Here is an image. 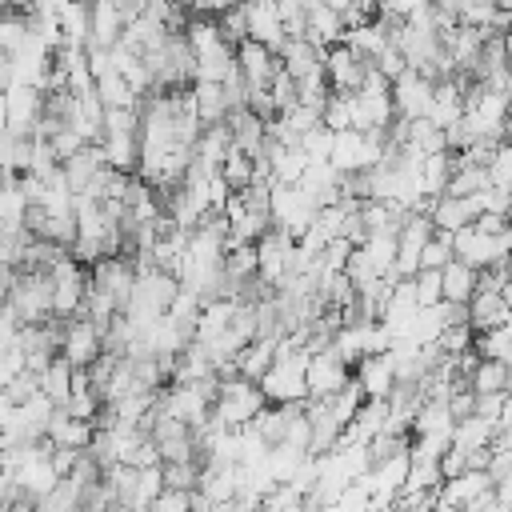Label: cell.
<instances>
[{
	"label": "cell",
	"mask_w": 512,
	"mask_h": 512,
	"mask_svg": "<svg viewBox=\"0 0 512 512\" xmlns=\"http://www.w3.org/2000/svg\"><path fill=\"white\" fill-rule=\"evenodd\" d=\"M308 348H292V344H276V360H272V368L256 380L260 388H264V396H268V404H300V400H308Z\"/></svg>",
	"instance_id": "1"
},
{
	"label": "cell",
	"mask_w": 512,
	"mask_h": 512,
	"mask_svg": "<svg viewBox=\"0 0 512 512\" xmlns=\"http://www.w3.org/2000/svg\"><path fill=\"white\" fill-rule=\"evenodd\" d=\"M260 408H268V396H264V388H260L256 380H248V376H228V380H220V396H216V404H212V416H216L224 428H244V424H252Z\"/></svg>",
	"instance_id": "2"
},
{
	"label": "cell",
	"mask_w": 512,
	"mask_h": 512,
	"mask_svg": "<svg viewBox=\"0 0 512 512\" xmlns=\"http://www.w3.org/2000/svg\"><path fill=\"white\" fill-rule=\"evenodd\" d=\"M8 304L16 308L20 324H44L52 316V272L48 268H28L16 272Z\"/></svg>",
	"instance_id": "3"
},
{
	"label": "cell",
	"mask_w": 512,
	"mask_h": 512,
	"mask_svg": "<svg viewBox=\"0 0 512 512\" xmlns=\"http://www.w3.org/2000/svg\"><path fill=\"white\" fill-rule=\"evenodd\" d=\"M316 220V200L300 184H272V224L288 236H304Z\"/></svg>",
	"instance_id": "4"
},
{
	"label": "cell",
	"mask_w": 512,
	"mask_h": 512,
	"mask_svg": "<svg viewBox=\"0 0 512 512\" xmlns=\"http://www.w3.org/2000/svg\"><path fill=\"white\" fill-rule=\"evenodd\" d=\"M304 376H308V400H324V396L340 392L352 380V364L340 360L332 352V344H328V348H320V352L308 356V372Z\"/></svg>",
	"instance_id": "5"
},
{
	"label": "cell",
	"mask_w": 512,
	"mask_h": 512,
	"mask_svg": "<svg viewBox=\"0 0 512 512\" xmlns=\"http://www.w3.org/2000/svg\"><path fill=\"white\" fill-rule=\"evenodd\" d=\"M60 352L68 356L72 368H88V364H96V360L104 356V332H100V324L88 320V316H68L64 348H60Z\"/></svg>",
	"instance_id": "6"
},
{
	"label": "cell",
	"mask_w": 512,
	"mask_h": 512,
	"mask_svg": "<svg viewBox=\"0 0 512 512\" xmlns=\"http://www.w3.org/2000/svg\"><path fill=\"white\" fill-rule=\"evenodd\" d=\"M432 92H436V80L408 68L404 76L392 80V104H396V116L400 120H420L428 116V104H432Z\"/></svg>",
	"instance_id": "7"
},
{
	"label": "cell",
	"mask_w": 512,
	"mask_h": 512,
	"mask_svg": "<svg viewBox=\"0 0 512 512\" xmlns=\"http://www.w3.org/2000/svg\"><path fill=\"white\" fill-rule=\"evenodd\" d=\"M236 72L248 88H272V80L280 72V56L256 40H244V44H236Z\"/></svg>",
	"instance_id": "8"
},
{
	"label": "cell",
	"mask_w": 512,
	"mask_h": 512,
	"mask_svg": "<svg viewBox=\"0 0 512 512\" xmlns=\"http://www.w3.org/2000/svg\"><path fill=\"white\" fill-rule=\"evenodd\" d=\"M4 112H8V132L16 136H32L36 120L44 116V92L32 84H16L4 92Z\"/></svg>",
	"instance_id": "9"
},
{
	"label": "cell",
	"mask_w": 512,
	"mask_h": 512,
	"mask_svg": "<svg viewBox=\"0 0 512 512\" xmlns=\"http://www.w3.org/2000/svg\"><path fill=\"white\" fill-rule=\"evenodd\" d=\"M324 72H328L332 92H360L364 72H368V60L356 56L348 44H332L328 56H324Z\"/></svg>",
	"instance_id": "10"
},
{
	"label": "cell",
	"mask_w": 512,
	"mask_h": 512,
	"mask_svg": "<svg viewBox=\"0 0 512 512\" xmlns=\"http://www.w3.org/2000/svg\"><path fill=\"white\" fill-rule=\"evenodd\" d=\"M244 8H248V40H256V44L280 52L284 40H288V28H284V20H280L276 0H252V4H244Z\"/></svg>",
	"instance_id": "11"
},
{
	"label": "cell",
	"mask_w": 512,
	"mask_h": 512,
	"mask_svg": "<svg viewBox=\"0 0 512 512\" xmlns=\"http://www.w3.org/2000/svg\"><path fill=\"white\" fill-rule=\"evenodd\" d=\"M276 56H280V68H284L292 80H300V76L324 72V56H328V48H324V44H312L308 36H288L284 48H280Z\"/></svg>",
	"instance_id": "12"
},
{
	"label": "cell",
	"mask_w": 512,
	"mask_h": 512,
	"mask_svg": "<svg viewBox=\"0 0 512 512\" xmlns=\"http://www.w3.org/2000/svg\"><path fill=\"white\" fill-rule=\"evenodd\" d=\"M480 212L484 208H480V192H476V196H436L428 216H432L436 232H460V228L476 224Z\"/></svg>",
	"instance_id": "13"
},
{
	"label": "cell",
	"mask_w": 512,
	"mask_h": 512,
	"mask_svg": "<svg viewBox=\"0 0 512 512\" xmlns=\"http://www.w3.org/2000/svg\"><path fill=\"white\" fill-rule=\"evenodd\" d=\"M352 376L360 380V388H364V396H376V400H388V392H392V384H396V360H392V352H372V356H364V360H356V368H352Z\"/></svg>",
	"instance_id": "14"
},
{
	"label": "cell",
	"mask_w": 512,
	"mask_h": 512,
	"mask_svg": "<svg viewBox=\"0 0 512 512\" xmlns=\"http://www.w3.org/2000/svg\"><path fill=\"white\" fill-rule=\"evenodd\" d=\"M124 28H128V16H124L120 0H92V36L84 48H112V44H120Z\"/></svg>",
	"instance_id": "15"
},
{
	"label": "cell",
	"mask_w": 512,
	"mask_h": 512,
	"mask_svg": "<svg viewBox=\"0 0 512 512\" xmlns=\"http://www.w3.org/2000/svg\"><path fill=\"white\" fill-rule=\"evenodd\" d=\"M228 152H232V128H228V120L204 124L200 128V140L192 148V164H200L204 172H220V164H224Z\"/></svg>",
	"instance_id": "16"
},
{
	"label": "cell",
	"mask_w": 512,
	"mask_h": 512,
	"mask_svg": "<svg viewBox=\"0 0 512 512\" xmlns=\"http://www.w3.org/2000/svg\"><path fill=\"white\" fill-rule=\"evenodd\" d=\"M228 128H232V148H240L244 156H260V148H264V140H268V124L244 104V108H232L228 112Z\"/></svg>",
	"instance_id": "17"
},
{
	"label": "cell",
	"mask_w": 512,
	"mask_h": 512,
	"mask_svg": "<svg viewBox=\"0 0 512 512\" xmlns=\"http://www.w3.org/2000/svg\"><path fill=\"white\" fill-rule=\"evenodd\" d=\"M512 320V308L504 304V292H492V288H476L472 300H468V324L476 332H492L500 324Z\"/></svg>",
	"instance_id": "18"
},
{
	"label": "cell",
	"mask_w": 512,
	"mask_h": 512,
	"mask_svg": "<svg viewBox=\"0 0 512 512\" xmlns=\"http://www.w3.org/2000/svg\"><path fill=\"white\" fill-rule=\"evenodd\" d=\"M464 116V84L460 80H436L432 104H428V120L436 128H452Z\"/></svg>",
	"instance_id": "19"
},
{
	"label": "cell",
	"mask_w": 512,
	"mask_h": 512,
	"mask_svg": "<svg viewBox=\"0 0 512 512\" xmlns=\"http://www.w3.org/2000/svg\"><path fill=\"white\" fill-rule=\"evenodd\" d=\"M308 420H312V444H308L312 456H324L344 440V424L328 412L324 400H308Z\"/></svg>",
	"instance_id": "20"
},
{
	"label": "cell",
	"mask_w": 512,
	"mask_h": 512,
	"mask_svg": "<svg viewBox=\"0 0 512 512\" xmlns=\"http://www.w3.org/2000/svg\"><path fill=\"white\" fill-rule=\"evenodd\" d=\"M44 436H48L52 444H64V448H80V452H84V448L92 444V436H96V424H92V420H76V416H68L64 408H56Z\"/></svg>",
	"instance_id": "21"
},
{
	"label": "cell",
	"mask_w": 512,
	"mask_h": 512,
	"mask_svg": "<svg viewBox=\"0 0 512 512\" xmlns=\"http://www.w3.org/2000/svg\"><path fill=\"white\" fill-rule=\"evenodd\" d=\"M308 40H312V44H324V48L340 44V40H344V16H340L332 4L312 0V4H308Z\"/></svg>",
	"instance_id": "22"
},
{
	"label": "cell",
	"mask_w": 512,
	"mask_h": 512,
	"mask_svg": "<svg viewBox=\"0 0 512 512\" xmlns=\"http://www.w3.org/2000/svg\"><path fill=\"white\" fill-rule=\"evenodd\" d=\"M100 148H104L108 168L136 172V164H140V132H104Z\"/></svg>",
	"instance_id": "23"
},
{
	"label": "cell",
	"mask_w": 512,
	"mask_h": 512,
	"mask_svg": "<svg viewBox=\"0 0 512 512\" xmlns=\"http://www.w3.org/2000/svg\"><path fill=\"white\" fill-rule=\"evenodd\" d=\"M192 96H196V116H200L204 124L228 120L232 104H228V92H224L220 80H196V84H192Z\"/></svg>",
	"instance_id": "24"
},
{
	"label": "cell",
	"mask_w": 512,
	"mask_h": 512,
	"mask_svg": "<svg viewBox=\"0 0 512 512\" xmlns=\"http://www.w3.org/2000/svg\"><path fill=\"white\" fill-rule=\"evenodd\" d=\"M452 176H448V188H444V196H476V192H484V188H492V172H488V164H464V160H456L452 156Z\"/></svg>",
	"instance_id": "25"
},
{
	"label": "cell",
	"mask_w": 512,
	"mask_h": 512,
	"mask_svg": "<svg viewBox=\"0 0 512 512\" xmlns=\"http://www.w3.org/2000/svg\"><path fill=\"white\" fill-rule=\"evenodd\" d=\"M440 276H444V300H456V304H468L472 292H476V284H480V272L472 264L456 260V256L440 268Z\"/></svg>",
	"instance_id": "26"
},
{
	"label": "cell",
	"mask_w": 512,
	"mask_h": 512,
	"mask_svg": "<svg viewBox=\"0 0 512 512\" xmlns=\"http://www.w3.org/2000/svg\"><path fill=\"white\" fill-rule=\"evenodd\" d=\"M496 424L492 420H484V416H464V420H456V428H452V444L456 448H464V452H480V448H492L496 444Z\"/></svg>",
	"instance_id": "27"
},
{
	"label": "cell",
	"mask_w": 512,
	"mask_h": 512,
	"mask_svg": "<svg viewBox=\"0 0 512 512\" xmlns=\"http://www.w3.org/2000/svg\"><path fill=\"white\" fill-rule=\"evenodd\" d=\"M276 344H280V340H272V336H256L248 348H240V356H236L240 376L260 380V376L272 368V360H276Z\"/></svg>",
	"instance_id": "28"
},
{
	"label": "cell",
	"mask_w": 512,
	"mask_h": 512,
	"mask_svg": "<svg viewBox=\"0 0 512 512\" xmlns=\"http://www.w3.org/2000/svg\"><path fill=\"white\" fill-rule=\"evenodd\" d=\"M404 144H408L412 152H420V156H432V152H448V136H444V128H436L428 116H420V120H408Z\"/></svg>",
	"instance_id": "29"
},
{
	"label": "cell",
	"mask_w": 512,
	"mask_h": 512,
	"mask_svg": "<svg viewBox=\"0 0 512 512\" xmlns=\"http://www.w3.org/2000/svg\"><path fill=\"white\" fill-rule=\"evenodd\" d=\"M508 384H512L508 360H492V356H480V364H476V372L468 380L472 392H512Z\"/></svg>",
	"instance_id": "30"
},
{
	"label": "cell",
	"mask_w": 512,
	"mask_h": 512,
	"mask_svg": "<svg viewBox=\"0 0 512 512\" xmlns=\"http://www.w3.org/2000/svg\"><path fill=\"white\" fill-rule=\"evenodd\" d=\"M72 364H68V356L64 352H56L52 356V364L40 372V392L44 396H52L56 404H68V396H72Z\"/></svg>",
	"instance_id": "31"
},
{
	"label": "cell",
	"mask_w": 512,
	"mask_h": 512,
	"mask_svg": "<svg viewBox=\"0 0 512 512\" xmlns=\"http://www.w3.org/2000/svg\"><path fill=\"white\" fill-rule=\"evenodd\" d=\"M96 96L104 100V108H136V104H140V96H136V88L128 84L124 72L100 76V80H96Z\"/></svg>",
	"instance_id": "32"
},
{
	"label": "cell",
	"mask_w": 512,
	"mask_h": 512,
	"mask_svg": "<svg viewBox=\"0 0 512 512\" xmlns=\"http://www.w3.org/2000/svg\"><path fill=\"white\" fill-rule=\"evenodd\" d=\"M60 28H64V44H88V36H92V4L72 0L60 12Z\"/></svg>",
	"instance_id": "33"
},
{
	"label": "cell",
	"mask_w": 512,
	"mask_h": 512,
	"mask_svg": "<svg viewBox=\"0 0 512 512\" xmlns=\"http://www.w3.org/2000/svg\"><path fill=\"white\" fill-rule=\"evenodd\" d=\"M364 400H368V396H364V388H360V380H356V376H352V380H348V384H344L340 392H332V396H324V404H328V412H332V416H336V420H340L344 428L352 424V416L360 412V404H364Z\"/></svg>",
	"instance_id": "34"
},
{
	"label": "cell",
	"mask_w": 512,
	"mask_h": 512,
	"mask_svg": "<svg viewBox=\"0 0 512 512\" xmlns=\"http://www.w3.org/2000/svg\"><path fill=\"white\" fill-rule=\"evenodd\" d=\"M220 176H224V184H228L232 192H244L248 184H256V160L244 156L240 148H232V152L224 156V164H220Z\"/></svg>",
	"instance_id": "35"
},
{
	"label": "cell",
	"mask_w": 512,
	"mask_h": 512,
	"mask_svg": "<svg viewBox=\"0 0 512 512\" xmlns=\"http://www.w3.org/2000/svg\"><path fill=\"white\" fill-rule=\"evenodd\" d=\"M452 152H432V156H424V196H444V188H448V176H452Z\"/></svg>",
	"instance_id": "36"
},
{
	"label": "cell",
	"mask_w": 512,
	"mask_h": 512,
	"mask_svg": "<svg viewBox=\"0 0 512 512\" xmlns=\"http://www.w3.org/2000/svg\"><path fill=\"white\" fill-rule=\"evenodd\" d=\"M28 212V196L20 188V176H12L8 184H0V224H24Z\"/></svg>",
	"instance_id": "37"
},
{
	"label": "cell",
	"mask_w": 512,
	"mask_h": 512,
	"mask_svg": "<svg viewBox=\"0 0 512 512\" xmlns=\"http://www.w3.org/2000/svg\"><path fill=\"white\" fill-rule=\"evenodd\" d=\"M352 108H356V96L352 92H332L328 100H324V128H332V132H344V128H352Z\"/></svg>",
	"instance_id": "38"
},
{
	"label": "cell",
	"mask_w": 512,
	"mask_h": 512,
	"mask_svg": "<svg viewBox=\"0 0 512 512\" xmlns=\"http://www.w3.org/2000/svg\"><path fill=\"white\" fill-rule=\"evenodd\" d=\"M160 472H164V488L192 492L200 484V464L196 460H168V464H160Z\"/></svg>",
	"instance_id": "39"
},
{
	"label": "cell",
	"mask_w": 512,
	"mask_h": 512,
	"mask_svg": "<svg viewBox=\"0 0 512 512\" xmlns=\"http://www.w3.org/2000/svg\"><path fill=\"white\" fill-rule=\"evenodd\" d=\"M216 24H220V36H224L232 48L248 40V8H244V4H232V8H224V12L216 16Z\"/></svg>",
	"instance_id": "40"
},
{
	"label": "cell",
	"mask_w": 512,
	"mask_h": 512,
	"mask_svg": "<svg viewBox=\"0 0 512 512\" xmlns=\"http://www.w3.org/2000/svg\"><path fill=\"white\" fill-rule=\"evenodd\" d=\"M412 284H416V300H420V308L444 300V276H440V268H420V272L412 276Z\"/></svg>",
	"instance_id": "41"
},
{
	"label": "cell",
	"mask_w": 512,
	"mask_h": 512,
	"mask_svg": "<svg viewBox=\"0 0 512 512\" xmlns=\"http://www.w3.org/2000/svg\"><path fill=\"white\" fill-rule=\"evenodd\" d=\"M24 40H28V16L0 12V52H8V56H12Z\"/></svg>",
	"instance_id": "42"
},
{
	"label": "cell",
	"mask_w": 512,
	"mask_h": 512,
	"mask_svg": "<svg viewBox=\"0 0 512 512\" xmlns=\"http://www.w3.org/2000/svg\"><path fill=\"white\" fill-rule=\"evenodd\" d=\"M448 356H456V352H468V348H476V328L472 324H448L444 332H440V340H436Z\"/></svg>",
	"instance_id": "43"
},
{
	"label": "cell",
	"mask_w": 512,
	"mask_h": 512,
	"mask_svg": "<svg viewBox=\"0 0 512 512\" xmlns=\"http://www.w3.org/2000/svg\"><path fill=\"white\" fill-rule=\"evenodd\" d=\"M448 260H452V232H436L420 252V268H444Z\"/></svg>",
	"instance_id": "44"
},
{
	"label": "cell",
	"mask_w": 512,
	"mask_h": 512,
	"mask_svg": "<svg viewBox=\"0 0 512 512\" xmlns=\"http://www.w3.org/2000/svg\"><path fill=\"white\" fill-rule=\"evenodd\" d=\"M36 392H40V376H36L32 368H24V372H16V376L8 380V388H4V396H8V400H12L16 408H20V404H28V400H32Z\"/></svg>",
	"instance_id": "45"
},
{
	"label": "cell",
	"mask_w": 512,
	"mask_h": 512,
	"mask_svg": "<svg viewBox=\"0 0 512 512\" xmlns=\"http://www.w3.org/2000/svg\"><path fill=\"white\" fill-rule=\"evenodd\" d=\"M48 144H52V152H56V160L64 164V160H72V156H76V152H80V148H84L88 140H84V136H80L76 128H68V124H64V128H56V132L48 136Z\"/></svg>",
	"instance_id": "46"
},
{
	"label": "cell",
	"mask_w": 512,
	"mask_h": 512,
	"mask_svg": "<svg viewBox=\"0 0 512 512\" xmlns=\"http://www.w3.org/2000/svg\"><path fill=\"white\" fill-rule=\"evenodd\" d=\"M332 140H336V132L320 124V128H312V132L300 140V148H304L308 160H328V156H332Z\"/></svg>",
	"instance_id": "47"
},
{
	"label": "cell",
	"mask_w": 512,
	"mask_h": 512,
	"mask_svg": "<svg viewBox=\"0 0 512 512\" xmlns=\"http://www.w3.org/2000/svg\"><path fill=\"white\" fill-rule=\"evenodd\" d=\"M488 172H492V184H496V188H512V144H508V140L496 148Z\"/></svg>",
	"instance_id": "48"
},
{
	"label": "cell",
	"mask_w": 512,
	"mask_h": 512,
	"mask_svg": "<svg viewBox=\"0 0 512 512\" xmlns=\"http://www.w3.org/2000/svg\"><path fill=\"white\" fill-rule=\"evenodd\" d=\"M372 64H376V68H380L388 80H396V76H404V72H408V60H404V52H400L396 44H388V48H384V52H380Z\"/></svg>",
	"instance_id": "49"
},
{
	"label": "cell",
	"mask_w": 512,
	"mask_h": 512,
	"mask_svg": "<svg viewBox=\"0 0 512 512\" xmlns=\"http://www.w3.org/2000/svg\"><path fill=\"white\" fill-rule=\"evenodd\" d=\"M152 512H192V492H180V488H164L152 504Z\"/></svg>",
	"instance_id": "50"
},
{
	"label": "cell",
	"mask_w": 512,
	"mask_h": 512,
	"mask_svg": "<svg viewBox=\"0 0 512 512\" xmlns=\"http://www.w3.org/2000/svg\"><path fill=\"white\" fill-rule=\"evenodd\" d=\"M124 464H132V468H156V464H164V460H160V448H156V440H152V436H144V440L132 448V456H128Z\"/></svg>",
	"instance_id": "51"
},
{
	"label": "cell",
	"mask_w": 512,
	"mask_h": 512,
	"mask_svg": "<svg viewBox=\"0 0 512 512\" xmlns=\"http://www.w3.org/2000/svg\"><path fill=\"white\" fill-rule=\"evenodd\" d=\"M20 328H24V324H20V316H16V308H12L8 300H4V304H0V344H4V348H8V344H16V336H20Z\"/></svg>",
	"instance_id": "52"
},
{
	"label": "cell",
	"mask_w": 512,
	"mask_h": 512,
	"mask_svg": "<svg viewBox=\"0 0 512 512\" xmlns=\"http://www.w3.org/2000/svg\"><path fill=\"white\" fill-rule=\"evenodd\" d=\"M476 228H480V232H488V236H504V232H512V216L480 212V216H476Z\"/></svg>",
	"instance_id": "53"
},
{
	"label": "cell",
	"mask_w": 512,
	"mask_h": 512,
	"mask_svg": "<svg viewBox=\"0 0 512 512\" xmlns=\"http://www.w3.org/2000/svg\"><path fill=\"white\" fill-rule=\"evenodd\" d=\"M88 68H92L96 80L108 76V72H116V64H112V48H88Z\"/></svg>",
	"instance_id": "54"
},
{
	"label": "cell",
	"mask_w": 512,
	"mask_h": 512,
	"mask_svg": "<svg viewBox=\"0 0 512 512\" xmlns=\"http://www.w3.org/2000/svg\"><path fill=\"white\" fill-rule=\"evenodd\" d=\"M72 0H28V12H40V16H60Z\"/></svg>",
	"instance_id": "55"
},
{
	"label": "cell",
	"mask_w": 512,
	"mask_h": 512,
	"mask_svg": "<svg viewBox=\"0 0 512 512\" xmlns=\"http://www.w3.org/2000/svg\"><path fill=\"white\" fill-rule=\"evenodd\" d=\"M420 4H428V0H380L376 8H380V12H392V16H408V12L420 8Z\"/></svg>",
	"instance_id": "56"
},
{
	"label": "cell",
	"mask_w": 512,
	"mask_h": 512,
	"mask_svg": "<svg viewBox=\"0 0 512 512\" xmlns=\"http://www.w3.org/2000/svg\"><path fill=\"white\" fill-rule=\"evenodd\" d=\"M12 412H16V404H12V400H8L4 392H0V428L8 424V416H12Z\"/></svg>",
	"instance_id": "57"
},
{
	"label": "cell",
	"mask_w": 512,
	"mask_h": 512,
	"mask_svg": "<svg viewBox=\"0 0 512 512\" xmlns=\"http://www.w3.org/2000/svg\"><path fill=\"white\" fill-rule=\"evenodd\" d=\"M504 304L512 308V272H508V284H504Z\"/></svg>",
	"instance_id": "58"
},
{
	"label": "cell",
	"mask_w": 512,
	"mask_h": 512,
	"mask_svg": "<svg viewBox=\"0 0 512 512\" xmlns=\"http://www.w3.org/2000/svg\"><path fill=\"white\" fill-rule=\"evenodd\" d=\"M504 44H508V52H512V24H508V32H504Z\"/></svg>",
	"instance_id": "59"
},
{
	"label": "cell",
	"mask_w": 512,
	"mask_h": 512,
	"mask_svg": "<svg viewBox=\"0 0 512 512\" xmlns=\"http://www.w3.org/2000/svg\"><path fill=\"white\" fill-rule=\"evenodd\" d=\"M0 4H28V0H0Z\"/></svg>",
	"instance_id": "60"
},
{
	"label": "cell",
	"mask_w": 512,
	"mask_h": 512,
	"mask_svg": "<svg viewBox=\"0 0 512 512\" xmlns=\"http://www.w3.org/2000/svg\"><path fill=\"white\" fill-rule=\"evenodd\" d=\"M504 8H508V12H512V0H504Z\"/></svg>",
	"instance_id": "61"
},
{
	"label": "cell",
	"mask_w": 512,
	"mask_h": 512,
	"mask_svg": "<svg viewBox=\"0 0 512 512\" xmlns=\"http://www.w3.org/2000/svg\"><path fill=\"white\" fill-rule=\"evenodd\" d=\"M508 368H512V360H508ZM508 388H512V384H508Z\"/></svg>",
	"instance_id": "62"
},
{
	"label": "cell",
	"mask_w": 512,
	"mask_h": 512,
	"mask_svg": "<svg viewBox=\"0 0 512 512\" xmlns=\"http://www.w3.org/2000/svg\"><path fill=\"white\" fill-rule=\"evenodd\" d=\"M80 4H92V0H80Z\"/></svg>",
	"instance_id": "63"
}]
</instances>
